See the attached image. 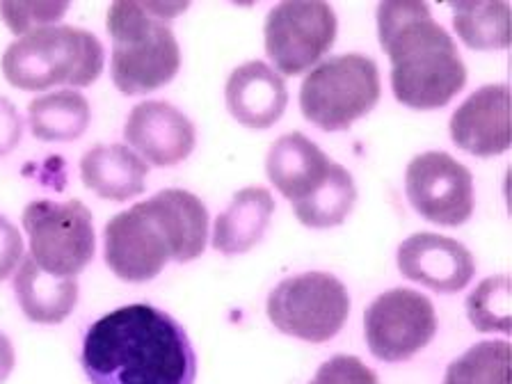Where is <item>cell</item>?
<instances>
[{
    "label": "cell",
    "mask_w": 512,
    "mask_h": 384,
    "mask_svg": "<svg viewBox=\"0 0 512 384\" xmlns=\"http://www.w3.org/2000/svg\"><path fill=\"white\" fill-rule=\"evenodd\" d=\"M80 366L92 384H195L197 355L179 320L126 304L87 327Z\"/></svg>",
    "instance_id": "obj_1"
},
{
    "label": "cell",
    "mask_w": 512,
    "mask_h": 384,
    "mask_svg": "<svg viewBox=\"0 0 512 384\" xmlns=\"http://www.w3.org/2000/svg\"><path fill=\"white\" fill-rule=\"evenodd\" d=\"M206 240L208 208L202 199L188 190L167 188L106 224L103 256L119 279L144 284L170 261H195L204 254Z\"/></svg>",
    "instance_id": "obj_2"
},
{
    "label": "cell",
    "mask_w": 512,
    "mask_h": 384,
    "mask_svg": "<svg viewBox=\"0 0 512 384\" xmlns=\"http://www.w3.org/2000/svg\"><path fill=\"white\" fill-rule=\"evenodd\" d=\"M378 39L391 62V92L414 110H437L467 85V67L453 37L419 0L378 5Z\"/></svg>",
    "instance_id": "obj_3"
},
{
    "label": "cell",
    "mask_w": 512,
    "mask_h": 384,
    "mask_svg": "<svg viewBox=\"0 0 512 384\" xmlns=\"http://www.w3.org/2000/svg\"><path fill=\"white\" fill-rule=\"evenodd\" d=\"M186 10L188 3L117 0L110 5L106 19L112 37L110 74L124 96L156 92L179 74L181 46L172 19Z\"/></svg>",
    "instance_id": "obj_4"
},
{
    "label": "cell",
    "mask_w": 512,
    "mask_h": 384,
    "mask_svg": "<svg viewBox=\"0 0 512 384\" xmlns=\"http://www.w3.org/2000/svg\"><path fill=\"white\" fill-rule=\"evenodd\" d=\"M106 51L99 37L74 26H48L7 46L5 80L16 90L42 92L53 85L87 87L99 80Z\"/></svg>",
    "instance_id": "obj_5"
},
{
    "label": "cell",
    "mask_w": 512,
    "mask_h": 384,
    "mask_svg": "<svg viewBox=\"0 0 512 384\" xmlns=\"http://www.w3.org/2000/svg\"><path fill=\"white\" fill-rule=\"evenodd\" d=\"M380 69L362 53H343L320 62L300 85V110L320 131H348L380 101Z\"/></svg>",
    "instance_id": "obj_6"
},
{
    "label": "cell",
    "mask_w": 512,
    "mask_h": 384,
    "mask_svg": "<svg viewBox=\"0 0 512 384\" xmlns=\"http://www.w3.org/2000/svg\"><path fill=\"white\" fill-rule=\"evenodd\" d=\"M270 323L286 336L325 343L350 316V295L330 272H302L272 288L266 302Z\"/></svg>",
    "instance_id": "obj_7"
},
{
    "label": "cell",
    "mask_w": 512,
    "mask_h": 384,
    "mask_svg": "<svg viewBox=\"0 0 512 384\" xmlns=\"http://www.w3.org/2000/svg\"><path fill=\"white\" fill-rule=\"evenodd\" d=\"M21 220L32 261L51 275L76 279L94 259V218L80 199H37L26 206Z\"/></svg>",
    "instance_id": "obj_8"
},
{
    "label": "cell",
    "mask_w": 512,
    "mask_h": 384,
    "mask_svg": "<svg viewBox=\"0 0 512 384\" xmlns=\"http://www.w3.org/2000/svg\"><path fill=\"white\" fill-rule=\"evenodd\" d=\"M336 30L339 21L330 3L286 0L272 7L266 16V53L279 76H300L334 46Z\"/></svg>",
    "instance_id": "obj_9"
},
{
    "label": "cell",
    "mask_w": 512,
    "mask_h": 384,
    "mask_svg": "<svg viewBox=\"0 0 512 384\" xmlns=\"http://www.w3.org/2000/svg\"><path fill=\"white\" fill-rule=\"evenodd\" d=\"M437 314L426 295L414 288H391L371 302L364 314V334L375 359L398 364L412 359L435 339Z\"/></svg>",
    "instance_id": "obj_10"
},
{
    "label": "cell",
    "mask_w": 512,
    "mask_h": 384,
    "mask_svg": "<svg viewBox=\"0 0 512 384\" xmlns=\"http://www.w3.org/2000/svg\"><path fill=\"white\" fill-rule=\"evenodd\" d=\"M405 195L423 220L460 227L474 213V176L446 151H426L407 165Z\"/></svg>",
    "instance_id": "obj_11"
},
{
    "label": "cell",
    "mask_w": 512,
    "mask_h": 384,
    "mask_svg": "<svg viewBox=\"0 0 512 384\" xmlns=\"http://www.w3.org/2000/svg\"><path fill=\"white\" fill-rule=\"evenodd\" d=\"M398 270L410 282L437 293H458L476 275V261L460 240L419 231L405 238L396 252Z\"/></svg>",
    "instance_id": "obj_12"
},
{
    "label": "cell",
    "mask_w": 512,
    "mask_h": 384,
    "mask_svg": "<svg viewBox=\"0 0 512 384\" xmlns=\"http://www.w3.org/2000/svg\"><path fill=\"white\" fill-rule=\"evenodd\" d=\"M124 138L144 163L172 167L186 160L197 144L195 124L167 101H142L128 112Z\"/></svg>",
    "instance_id": "obj_13"
},
{
    "label": "cell",
    "mask_w": 512,
    "mask_h": 384,
    "mask_svg": "<svg viewBox=\"0 0 512 384\" xmlns=\"http://www.w3.org/2000/svg\"><path fill=\"white\" fill-rule=\"evenodd\" d=\"M448 133L471 156L506 154L510 149V87L506 83L478 87L451 115Z\"/></svg>",
    "instance_id": "obj_14"
},
{
    "label": "cell",
    "mask_w": 512,
    "mask_h": 384,
    "mask_svg": "<svg viewBox=\"0 0 512 384\" xmlns=\"http://www.w3.org/2000/svg\"><path fill=\"white\" fill-rule=\"evenodd\" d=\"M224 101L238 124L252 131H266L282 119L288 106L284 76L261 60L240 64L227 78Z\"/></svg>",
    "instance_id": "obj_15"
},
{
    "label": "cell",
    "mask_w": 512,
    "mask_h": 384,
    "mask_svg": "<svg viewBox=\"0 0 512 384\" xmlns=\"http://www.w3.org/2000/svg\"><path fill=\"white\" fill-rule=\"evenodd\" d=\"M334 167V160L298 131L272 142L266 156L268 179L291 206L304 202L318 186H323Z\"/></svg>",
    "instance_id": "obj_16"
},
{
    "label": "cell",
    "mask_w": 512,
    "mask_h": 384,
    "mask_svg": "<svg viewBox=\"0 0 512 384\" xmlns=\"http://www.w3.org/2000/svg\"><path fill=\"white\" fill-rule=\"evenodd\" d=\"M149 165L124 144H96L80 158V181L96 197L128 202L147 188Z\"/></svg>",
    "instance_id": "obj_17"
},
{
    "label": "cell",
    "mask_w": 512,
    "mask_h": 384,
    "mask_svg": "<svg viewBox=\"0 0 512 384\" xmlns=\"http://www.w3.org/2000/svg\"><path fill=\"white\" fill-rule=\"evenodd\" d=\"M16 302L28 320L39 325H60L78 304V279H64L46 272L23 256L14 275Z\"/></svg>",
    "instance_id": "obj_18"
},
{
    "label": "cell",
    "mask_w": 512,
    "mask_h": 384,
    "mask_svg": "<svg viewBox=\"0 0 512 384\" xmlns=\"http://www.w3.org/2000/svg\"><path fill=\"white\" fill-rule=\"evenodd\" d=\"M272 213L275 199L268 188L250 186L238 190L215 220L213 247L227 256L250 252L266 234Z\"/></svg>",
    "instance_id": "obj_19"
},
{
    "label": "cell",
    "mask_w": 512,
    "mask_h": 384,
    "mask_svg": "<svg viewBox=\"0 0 512 384\" xmlns=\"http://www.w3.org/2000/svg\"><path fill=\"white\" fill-rule=\"evenodd\" d=\"M90 119V101L74 90L48 92L37 96L28 106L30 133L42 142H74L83 138Z\"/></svg>",
    "instance_id": "obj_20"
},
{
    "label": "cell",
    "mask_w": 512,
    "mask_h": 384,
    "mask_svg": "<svg viewBox=\"0 0 512 384\" xmlns=\"http://www.w3.org/2000/svg\"><path fill=\"white\" fill-rule=\"evenodd\" d=\"M453 28L464 46L474 51H501L510 46V3H458L451 5Z\"/></svg>",
    "instance_id": "obj_21"
},
{
    "label": "cell",
    "mask_w": 512,
    "mask_h": 384,
    "mask_svg": "<svg viewBox=\"0 0 512 384\" xmlns=\"http://www.w3.org/2000/svg\"><path fill=\"white\" fill-rule=\"evenodd\" d=\"M357 202V186L346 167L336 163L323 186H318L304 202L295 204V218L304 227L330 229L346 222Z\"/></svg>",
    "instance_id": "obj_22"
},
{
    "label": "cell",
    "mask_w": 512,
    "mask_h": 384,
    "mask_svg": "<svg viewBox=\"0 0 512 384\" xmlns=\"http://www.w3.org/2000/svg\"><path fill=\"white\" fill-rule=\"evenodd\" d=\"M444 384H510V343L480 341L446 368Z\"/></svg>",
    "instance_id": "obj_23"
},
{
    "label": "cell",
    "mask_w": 512,
    "mask_h": 384,
    "mask_svg": "<svg viewBox=\"0 0 512 384\" xmlns=\"http://www.w3.org/2000/svg\"><path fill=\"white\" fill-rule=\"evenodd\" d=\"M512 284L508 275L483 279L467 298L469 323L478 332H503L512 330Z\"/></svg>",
    "instance_id": "obj_24"
},
{
    "label": "cell",
    "mask_w": 512,
    "mask_h": 384,
    "mask_svg": "<svg viewBox=\"0 0 512 384\" xmlns=\"http://www.w3.org/2000/svg\"><path fill=\"white\" fill-rule=\"evenodd\" d=\"M67 10L69 3H0V16L16 39L39 28H48L60 21Z\"/></svg>",
    "instance_id": "obj_25"
},
{
    "label": "cell",
    "mask_w": 512,
    "mask_h": 384,
    "mask_svg": "<svg viewBox=\"0 0 512 384\" xmlns=\"http://www.w3.org/2000/svg\"><path fill=\"white\" fill-rule=\"evenodd\" d=\"M309 384H380V380L359 357L336 355L318 368Z\"/></svg>",
    "instance_id": "obj_26"
},
{
    "label": "cell",
    "mask_w": 512,
    "mask_h": 384,
    "mask_svg": "<svg viewBox=\"0 0 512 384\" xmlns=\"http://www.w3.org/2000/svg\"><path fill=\"white\" fill-rule=\"evenodd\" d=\"M23 261V238L19 229L0 215V282L14 275V270L21 266Z\"/></svg>",
    "instance_id": "obj_27"
},
{
    "label": "cell",
    "mask_w": 512,
    "mask_h": 384,
    "mask_svg": "<svg viewBox=\"0 0 512 384\" xmlns=\"http://www.w3.org/2000/svg\"><path fill=\"white\" fill-rule=\"evenodd\" d=\"M23 138V119L7 96H0V158L19 147Z\"/></svg>",
    "instance_id": "obj_28"
},
{
    "label": "cell",
    "mask_w": 512,
    "mask_h": 384,
    "mask_svg": "<svg viewBox=\"0 0 512 384\" xmlns=\"http://www.w3.org/2000/svg\"><path fill=\"white\" fill-rule=\"evenodd\" d=\"M16 364V355H14V346L10 341V336L0 332V384H3L7 378H10Z\"/></svg>",
    "instance_id": "obj_29"
}]
</instances>
